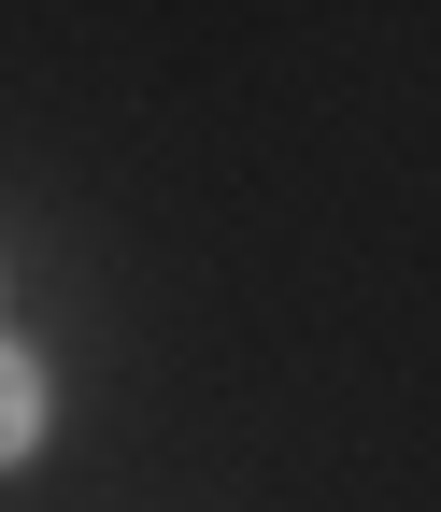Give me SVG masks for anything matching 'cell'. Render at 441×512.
<instances>
[{
    "instance_id": "cell-1",
    "label": "cell",
    "mask_w": 441,
    "mask_h": 512,
    "mask_svg": "<svg viewBox=\"0 0 441 512\" xmlns=\"http://www.w3.org/2000/svg\"><path fill=\"white\" fill-rule=\"evenodd\" d=\"M29 441H43V370L0 342V456H29Z\"/></svg>"
}]
</instances>
